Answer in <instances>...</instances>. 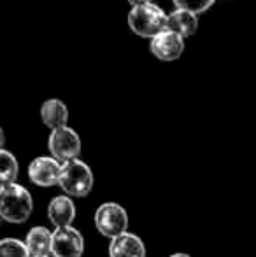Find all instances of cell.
Listing matches in <instances>:
<instances>
[{
	"mask_svg": "<svg viewBox=\"0 0 256 257\" xmlns=\"http://www.w3.org/2000/svg\"><path fill=\"white\" fill-rule=\"evenodd\" d=\"M25 245L30 257H42L51 254V231L44 226H35L27 233Z\"/></svg>",
	"mask_w": 256,
	"mask_h": 257,
	"instance_id": "4fadbf2b",
	"label": "cell"
},
{
	"mask_svg": "<svg viewBox=\"0 0 256 257\" xmlns=\"http://www.w3.org/2000/svg\"><path fill=\"white\" fill-rule=\"evenodd\" d=\"M128 27L135 35L151 39L167 28V13L154 2L132 6L128 13Z\"/></svg>",
	"mask_w": 256,
	"mask_h": 257,
	"instance_id": "7a4b0ae2",
	"label": "cell"
},
{
	"mask_svg": "<svg viewBox=\"0 0 256 257\" xmlns=\"http://www.w3.org/2000/svg\"><path fill=\"white\" fill-rule=\"evenodd\" d=\"M176 7L179 9H186V11H192L195 14H202L216 2V0H172Z\"/></svg>",
	"mask_w": 256,
	"mask_h": 257,
	"instance_id": "2e32d148",
	"label": "cell"
},
{
	"mask_svg": "<svg viewBox=\"0 0 256 257\" xmlns=\"http://www.w3.org/2000/svg\"><path fill=\"white\" fill-rule=\"evenodd\" d=\"M41 119L49 130L67 126L68 121V108L62 100L49 98L41 105Z\"/></svg>",
	"mask_w": 256,
	"mask_h": 257,
	"instance_id": "7c38bea8",
	"label": "cell"
},
{
	"mask_svg": "<svg viewBox=\"0 0 256 257\" xmlns=\"http://www.w3.org/2000/svg\"><path fill=\"white\" fill-rule=\"evenodd\" d=\"M82 252H84V240L75 227L62 226L51 233L53 257H81Z\"/></svg>",
	"mask_w": 256,
	"mask_h": 257,
	"instance_id": "52a82bcc",
	"label": "cell"
},
{
	"mask_svg": "<svg viewBox=\"0 0 256 257\" xmlns=\"http://www.w3.org/2000/svg\"><path fill=\"white\" fill-rule=\"evenodd\" d=\"M144 2H153V0H128L130 6H137V4H144Z\"/></svg>",
	"mask_w": 256,
	"mask_h": 257,
	"instance_id": "ac0fdd59",
	"label": "cell"
},
{
	"mask_svg": "<svg viewBox=\"0 0 256 257\" xmlns=\"http://www.w3.org/2000/svg\"><path fill=\"white\" fill-rule=\"evenodd\" d=\"M4 144H6V133H4L2 126H0V149L4 147Z\"/></svg>",
	"mask_w": 256,
	"mask_h": 257,
	"instance_id": "e0dca14e",
	"label": "cell"
},
{
	"mask_svg": "<svg viewBox=\"0 0 256 257\" xmlns=\"http://www.w3.org/2000/svg\"><path fill=\"white\" fill-rule=\"evenodd\" d=\"M95 227L102 236L114 238L128 231V213L121 205L107 201L102 203L95 212Z\"/></svg>",
	"mask_w": 256,
	"mask_h": 257,
	"instance_id": "277c9868",
	"label": "cell"
},
{
	"mask_svg": "<svg viewBox=\"0 0 256 257\" xmlns=\"http://www.w3.org/2000/svg\"><path fill=\"white\" fill-rule=\"evenodd\" d=\"M58 186L70 198H84L93 187V172L79 158L62 163Z\"/></svg>",
	"mask_w": 256,
	"mask_h": 257,
	"instance_id": "3957f363",
	"label": "cell"
},
{
	"mask_svg": "<svg viewBox=\"0 0 256 257\" xmlns=\"http://www.w3.org/2000/svg\"><path fill=\"white\" fill-rule=\"evenodd\" d=\"M42 257H49V255H42Z\"/></svg>",
	"mask_w": 256,
	"mask_h": 257,
	"instance_id": "ffe728a7",
	"label": "cell"
},
{
	"mask_svg": "<svg viewBox=\"0 0 256 257\" xmlns=\"http://www.w3.org/2000/svg\"><path fill=\"white\" fill-rule=\"evenodd\" d=\"M170 257H192L190 254H185V252H178V254H172Z\"/></svg>",
	"mask_w": 256,
	"mask_h": 257,
	"instance_id": "d6986e66",
	"label": "cell"
},
{
	"mask_svg": "<svg viewBox=\"0 0 256 257\" xmlns=\"http://www.w3.org/2000/svg\"><path fill=\"white\" fill-rule=\"evenodd\" d=\"M109 257H146V245L137 234L125 231L111 238Z\"/></svg>",
	"mask_w": 256,
	"mask_h": 257,
	"instance_id": "9c48e42d",
	"label": "cell"
},
{
	"mask_svg": "<svg viewBox=\"0 0 256 257\" xmlns=\"http://www.w3.org/2000/svg\"><path fill=\"white\" fill-rule=\"evenodd\" d=\"M18 173H20V165L16 156L2 147L0 149V187L16 182Z\"/></svg>",
	"mask_w": 256,
	"mask_h": 257,
	"instance_id": "5bb4252c",
	"label": "cell"
},
{
	"mask_svg": "<svg viewBox=\"0 0 256 257\" xmlns=\"http://www.w3.org/2000/svg\"><path fill=\"white\" fill-rule=\"evenodd\" d=\"M48 219L55 227L70 226L75 219V205L70 196H56L48 205Z\"/></svg>",
	"mask_w": 256,
	"mask_h": 257,
	"instance_id": "30bf717a",
	"label": "cell"
},
{
	"mask_svg": "<svg viewBox=\"0 0 256 257\" xmlns=\"http://www.w3.org/2000/svg\"><path fill=\"white\" fill-rule=\"evenodd\" d=\"M167 28L178 32L185 39L192 37L198 30V14L176 7V11L167 14Z\"/></svg>",
	"mask_w": 256,
	"mask_h": 257,
	"instance_id": "8fae6325",
	"label": "cell"
},
{
	"mask_svg": "<svg viewBox=\"0 0 256 257\" xmlns=\"http://www.w3.org/2000/svg\"><path fill=\"white\" fill-rule=\"evenodd\" d=\"M48 149L53 158L58 161H70V159L79 158L81 154V139H79L77 132L68 126L51 130V135L48 140Z\"/></svg>",
	"mask_w": 256,
	"mask_h": 257,
	"instance_id": "5b68a950",
	"label": "cell"
},
{
	"mask_svg": "<svg viewBox=\"0 0 256 257\" xmlns=\"http://www.w3.org/2000/svg\"><path fill=\"white\" fill-rule=\"evenodd\" d=\"M149 51L156 60L160 61H176L183 56L185 53V41L186 39L183 35H179L178 32L165 28L160 34H156L154 37L149 39Z\"/></svg>",
	"mask_w": 256,
	"mask_h": 257,
	"instance_id": "8992f818",
	"label": "cell"
},
{
	"mask_svg": "<svg viewBox=\"0 0 256 257\" xmlns=\"http://www.w3.org/2000/svg\"><path fill=\"white\" fill-rule=\"evenodd\" d=\"M34 200L23 186L13 182L0 187V219L11 224H23L30 219Z\"/></svg>",
	"mask_w": 256,
	"mask_h": 257,
	"instance_id": "6da1fadb",
	"label": "cell"
},
{
	"mask_svg": "<svg viewBox=\"0 0 256 257\" xmlns=\"http://www.w3.org/2000/svg\"><path fill=\"white\" fill-rule=\"evenodd\" d=\"M0 257H30L25 241L16 238H4L0 240Z\"/></svg>",
	"mask_w": 256,
	"mask_h": 257,
	"instance_id": "9a60e30c",
	"label": "cell"
},
{
	"mask_svg": "<svg viewBox=\"0 0 256 257\" xmlns=\"http://www.w3.org/2000/svg\"><path fill=\"white\" fill-rule=\"evenodd\" d=\"M62 161L53 156H39L28 166V177L39 187H53L58 184Z\"/></svg>",
	"mask_w": 256,
	"mask_h": 257,
	"instance_id": "ba28073f",
	"label": "cell"
}]
</instances>
